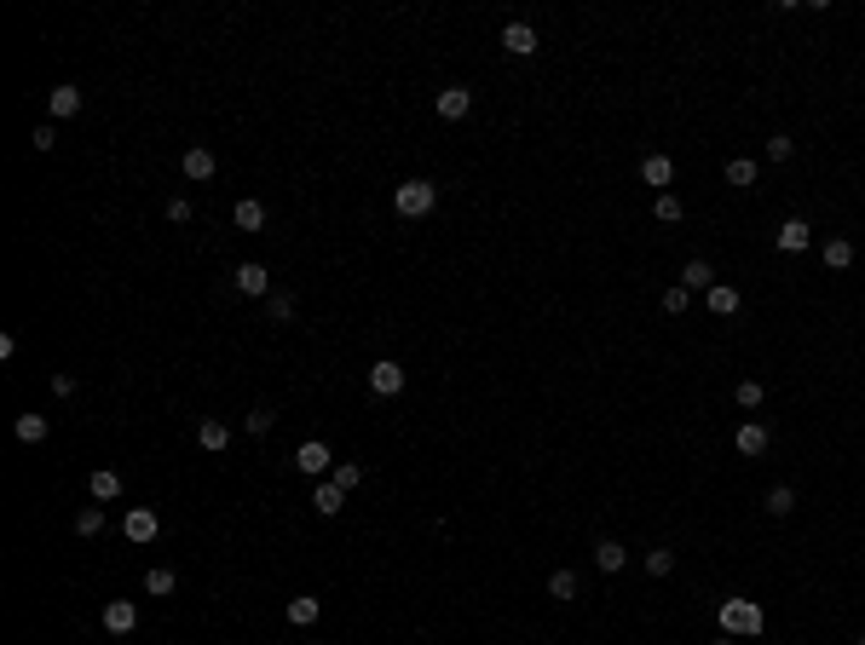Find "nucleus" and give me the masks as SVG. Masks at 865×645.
<instances>
[{"label": "nucleus", "instance_id": "cd10ccee", "mask_svg": "<svg viewBox=\"0 0 865 645\" xmlns=\"http://www.w3.org/2000/svg\"><path fill=\"white\" fill-rule=\"evenodd\" d=\"M762 398H767L762 381H739V386H733V404H739V409H762Z\"/></svg>", "mask_w": 865, "mask_h": 645}, {"label": "nucleus", "instance_id": "ddd939ff", "mask_svg": "<svg viewBox=\"0 0 865 645\" xmlns=\"http://www.w3.org/2000/svg\"><path fill=\"white\" fill-rule=\"evenodd\" d=\"M433 109H438L445 121H461V116L473 109V93H468V87H445V93L433 99Z\"/></svg>", "mask_w": 865, "mask_h": 645}, {"label": "nucleus", "instance_id": "c756f323", "mask_svg": "<svg viewBox=\"0 0 865 645\" xmlns=\"http://www.w3.org/2000/svg\"><path fill=\"white\" fill-rule=\"evenodd\" d=\"M329 479H335V484H340V490H347V496H352V490H358V484H363V467H358V461H340V467H335V472H329Z\"/></svg>", "mask_w": 865, "mask_h": 645}, {"label": "nucleus", "instance_id": "0eeeda50", "mask_svg": "<svg viewBox=\"0 0 865 645\" xmlns=\"http://www.w3.org/2000/svg\"><path fill=\"white\" fill-rule=\"evenodd\" d=\"M767 444H773V432H767L762 421H745V427L733 432V449H739V456H767Z\"/></svg>", "mask_w": 865, "mask_h": 645}, {"label": "nucleus", "instance_id": "393cba45", "mask_svg": "<svg viewBox=\"0 0 865 645\" xmlns=\"http://www.w3.org/2000/svg\"><path fill=\"white\" fill-rule=\"evenodd\" d=\"M727 185L750 190V185H756V162H750V156H733V162H727Z\"/></svg>", "mask_w": 865, "mask_h": 645}, {"label": "nucleus", "instance_id": "a211bd4d", "mask_svg": "<svg viewBox=\"0 0 865 645\" xmlns=\"http://www.w3.org/2000/svg\"><path fill=\"white\" fill-rule=\"evenodd\" d=\"M820 260L831 265V271H848V265H854V242H848V237H825Z\"/></svg>", "mask_w": 865, "mask_h": 645}, {"label": "nucleus", "instance_id": "b1692460", "mask_svg": "<svg viewBox=\"0 0 865 645\" xmlns=\"http://www.w3.org/2000/svg\"><path fill=\"white\" fill-rule=\"evenodd\" d=\"M577 588H583V582H577V570H554V576H548V600H559V605H571V600H577Z\"/></svg>", "mask_w": 865, "mask_h": 645}, {"label": "nucleus", "instance_id": "f257e3e1", "mask_svg": "<svg viewBox=\"0 0 865 645\" xmlns=\"http://www.w3.org/2000/svg\"><path fill=\"white\" fill-rule=\"evenodd\" d=\"M433 202H438V185H433V179H404V185L393 190L398 219H428V214H433Z\"/></svg>", "mask_w": 865, "mask_h": 645}, {"label": "nucleus", "instance_id": "f704fd0d", "mask_svg": "<svg viewBox=\"0 0 865 645\" xmlns=\"http://www.w3.org/2000/svg\"><path fill=\"white\" fill-rule=\"evenodd\" d=\"M687 306H692V294H687V288H669V294H664V311H669V318H687Z\"/></svg>", "mask_w": 865, "mask_h": 645}, {"label": "nucleus", "instance_id": "e433bc0d", "mask_svg": "<svg viewBox=\"0 0 865 645\" xmlns=\"http://www.w3.org/2000/svg\"><path fill=\"white\" fill-rule=\"evenodd\" d=\"M767 156H773V162H790V156H796V139H785V133H773V139H767Z\"/></svg>", "mask_w": 865, "mask_h": 645}, {"label": "nucleus", "instance_id": "2f4dec72", "mask_svg": "<svg viewBox=\"0 0 865 645\" xmlns=\"http://www.w3.org/2000/svg\"><path fill=\"white\" fill-rule=\"evenodd\" d=\"M242 427H249L254 438H265V432L277 427V409H265V404H260V409H249V421H242Z\"/></svg>", "mask_w": 865, "mask_h": 645}, {"label": "nucleus", "instance_id": "a19ab883", "mask_svg": "<svg viewBox=\"0 0 865 645\" xmlns=\"http://www.w3.org/2000/svg\"><path fill=\"white\" fill-rule=\"evenodd\" d=\"M715 645H733V634H722V640H715Z\"/></svg>", "mask_w": 865, "mask_h": 645}, {"label": "nucleus", "instance_id": "bb28decb", "mask_svg": "<svg viewBox=\"0 0 865 645\" xmlns=\"http://www.w3.org/2000/svg\"><path fill=\"white\" fill-rule=\"evenodd\" d=\"M237 225L242 230H265V202H254V197L237 202Z\"/></svg>", "mask_w": 865, "mask_h": 645}, {"label": "nucleus", "instance_id": "9d476101", "mask_svg": "<svg viewBox=\"0 0 865 645\" xmlns=\"http://www.w3.org/2000/svg\"><path fill=\"white\" fill-rule=\"evenodd\" d=\"M537 29H531V23H508V29H502V52H514V58H531V52H537Z\"/></svg>", "mask_w": 865, "mask_h": 645}, {"label": "nucleus", "instance_id": "f03ea898", "mask_svg": "<svg viewBox=\"0 0 865 645\" xmlns=\"http://www.w3.org/2000/svg\"><path fill=\"white\" fill-rule=\"evenodd\" d=\"M715 623H722V634H762L767 617H762V605H756V600H722Z\"/></svg>", "mask_w": 865, "mask_h": 645}, {"label": "nucleus", "instance_id": "1a4fd4ad", "mask_svg": "<svg viewBox=\"0 0 865 645\" xmlns=\"http://www.w3.org/2000/svg\"><path fill=\"white\" fill-rule=\"evenodd\" d=\"M104 628H110V634H133V628H139V605H133V600H110L104 605Z\"/></svg>", "mask_w": 865, "mask_h": 645}, {"label": "nucleus", "instance_id": "4c0bfd02", "mask_svg": "<svg viewBox=\"0 0 865 645\" xmlns=\"http://www.w3.org/2000/svg\"><path fill=\"white\" fill-rule=\"evenodd\" d=\"M167 219H174V225H191V219H197V208H191V197H174V202H167Z\"/></svg>", "mask_w": 865, "mask_h": 645}, {"label": "nucleus", "instance_id": "473e14b6", "mask_svg": "<svg viewBox=\"0 0 865 645\" xmlns=\"http://www.w3.org/2000/svg\"><path fill=\"white\" fill-rule=\"evenodd\" d=\"M265 311H272V323H289V318H295V294H283V288H277V294L265 300Z\"/></svg>", "mask_w": 865, "mask_h": 645}, {"label": "nucleus", "instance_id": "2eb2a0df", "mask_svg": "<svg viewBox=\"0 0 865 645\" xmlns=\"http://www.w3.org/2000/svg\"><path fill=\"white\" fill-rule=\"evenodd\" d=\"M681 288H687V294H692V288L710 294V288H715V265L710 260H687V265H681Z\"/></svg>", "mask_w": 865, "mask_h": 645}, {"label": "nucleus", "instance_id": "ea45409f", "mask_svg": "<svg viewBox=\"0 0 865 645\" xmlns=\"http://www.w3.org/2000/svg\"><path fill=\"white\" fill-rule=\"evenodd\" d=\"M58 144V127H35V150H53Z\"/></svg>", "mask_w": 865, "mask_h": 645}, {"label": "nucleus", "instance_id": "6e6552de", "mask_svg": "<svg viewBox=\"0 0 865 645\" xmlns=\"http://www.w3.org/2000/svg\"><path fill=\"white\" fill-rule=\"evenodd\" d=\"M779 248H785V254H808L813 248V225H808V219H785V225H779Z\"/></svg>", "mask_w": 865, "mask_h": 645}, {"label": "nucleus", "instance_id": "39448f33", "mask_svg": "<svg viewBox=\"0 0 865 645\" xmlns=\"http://www.w3.org/2000/svg\"><path fill=\"white\" fill-rule=\"evenodd\" d=\"M156 530H162V519H156L151 513V507H127V519H121V536H127V542H156Z\"/></svg>", "mask_w": 865, "mask_h": 645}, {"label": "nucleus", "instance_id": "72a5a7b5", "mask_svg": "<svg viewBox=\"0 0 865 645\" xmlns=\"http://www.w3.org/2000/svg\"><path fill=\"white\" fill-rule=\"evenodd\" d=\"M647 570H652V576H669V570H675V547H652V553H647Z\"/></svg>", "mask_w": 865, "mask_h": 645}, {"label": "nucleus", "instance_id": "4468645a", "mask_svg": "<svg viewBox=\"0 0 865 645\" xmlns=\"http://www.w3.org/2000/svg\"><path fill=\"white\" fill-rule=\"evenodd\" d=\"M46 109H53L58 121L81 116V87H69V81H64V87H53V93H46Z\"/></svg>", "mask_w": 865, "mask_h": 645}, {"label": "nucleus", "instance_id": "6ab92c4d", "mask_svg": "<svg viewBox=\"0 0 865 645\" xmlns=\"http://www.w3.org/2000/svg\"><path fill=\"white\" fill-rule=\"evenodd\" d=\"M197 444L208 449V456H225V444H231V427H225V421H202V427H197Z\"/></svg>", "mask_w": 865, "mask_h": 645}, {"label": "nucleus", "instance_id": "20e7f679", "mask_svg": "<svg viewBox=\"0 0 865 645\" xmlns=\"http://www.w3.org/2000/svg\"><path fill=\"white\" fill-rule=\"evenodd\" d=\"M370 386H375L381 398H398V392H404V363H398V358L370 363Z\"/></svg>", "mask_w": 865, "mask_h": 645}, {"label": "nucleus", "instance_id": "c85d7f7f", "mask_svg": "<svg viewBox=\"0 0 865 645\" xmlns=\"http://www.w3.org/2000/svg\"><path fill=\"white\" fill-rule=\"evenodd\" d=\"M144 593H156V600H162V593H174V570H167V565L144 570Z\"/></svg>", "mask_w": 865, "mask_h": 645}, {"label": "nucleus", "instance_id": "9b49d317", "mask_svg": "<svg viewBox=\"0 0 865 645\" xmlns=\"http://www.w3.org/2000/svg\"><path fill=\"white\" fill-rule=\"evenodd\" d=\"M312 507H318L323 519H335L340 507H347V490H340L335 479H318V484H312Z\"/></svg>", "mask_w": 865, "mask_h": 645}, {"label": "nucleus", "instance_id": "7ed1b4c3", "mask_svg": "<svg viewBox=\"0 0 865 645\" xmlns=\"http://www.w3.org/2000/svg\"><path fill=\"white\" fill-rule=\"evenodd\" d=\"M295 467L306 472V479H323V472H335V456H329L323 438H306V444L295 449Z\"/></svg>", "mask_w": 865, "mask_h": 645}, {"label": "nucleus", "instance_id": "aec40b11", "mask_svg": "<svg viewBox=\"0 0 865 645\" xmlns=\"http://www.w3.org/2000/svg\"><path fill=\"white\" fill-rule=\"evenodd\" d=\"M594 565H600L606 576H617V570L629 565V547L624 542H600V547H594Z\"/></svg>", "mask_w": 865, "mask_h": 645}, {"label": "nucleus", "instance_id": "412c9836", "mask_svg": "<svg viewBox=\"0 0 865 645\" xmlns=\"http://www.w3.org/2000/svg\"><path fill=\"white\" fill-rule=\"evenodd\" d=\"M641 179L657 185V197H664V185L675 179V162H669V156H647V162H641Z\"/></svg>", "mask_w": 865, "mask_h": 645}, {"label": "nucleus", "instance_id": "58836bf2", "mask_svg": "<svg viewBox=\"0 0 865 645\" xmlns=\"http://www.w3.org/2000/svg\"><path fill=\"white\" fill-rule=\"evenodd\" d=\"M53 392L58 398H76V375H53Z\"/></svg>", "mask_w": 865, "mask_h": 645}, {"label": "nucleus", "instance_id": "7c9ffc66", "mask_svg": "<svg viewBox=\"0 0 865 645\" xmlns=\"http://www.w3.org/2000/svg\"><path fill=\"white\" fill-rule=\"evenodd\" d=\"M104 530V507H81L76 513V536H99Z\"/></svg>", "mask_w": 865, "mask_h": 645}, {"label": "nucleus", "instance_id": "a878e982", "mask_svg": "<svg viewBox=\"0 0 865 645\" xmlns=\"http://www.w3.org/2000/svg\"><path fill=\"white\" fill-rule=\"evenodd\" d=\"M767 513H773V519L796 513V490H790V484H773V490H767Z\"/></svg>", "mask_w": 865, "mask_h": 645}, {"label": "nucleus", "instance_id": "f3484780", "mask_svg": "<svg viewBox=\"0 0 865 645\" xmlns=\"http://www.w3.org/2000/svg\"><path fill=\"white\" fill-rule=\"evenodd\" d=\"M179 167H185V179H197V185H202V179H214V173H219L214 150H202V144H197V150H185V162H179Z\"/></svg>", "mask_w": 865, "mask_h": 645}, {"label": "nucleus", "instance_id": "423d86ee", "mask_svg": "<svg viewBox=\"0 0 865 645\" xmlns=\"http://www.w3.org/2000/svg\"><path fill=\"white\" fill-rule=\"evenodd\" d=\"M237 288H242V294H254V300H272V271H265L260 260H242L237 265Z\"/></svg>", "mask_w": 865, "mask_h": 645}, {"label": "nucleus", "instance_id": "dca6fc26", "mask_svg": "<svg viewBox=\"0 0 865 645\" xmlns=\"http://www.w3.org/2000/svg\"><path fill=\"white\" fill-rule=\"evenodd\" d=\"M87 490H93V502H121V472L116 467H99L87 479Z\"/></svg>", "mask_w": 865, "mask_h": 645}, {"label": "nucleus", "instance_id": "4be33fe9", "mask_svg": "<svg viewBox=\"0 0 865 645\" xmlns=\"http://www.w3.org/2000/svg\"><path fill=\"white\" fill-rule=\"evenodd\" d=\"M323 617V600H312V593H300V600H289V623L295 628H312Z\"/></svg>", "mask_w": 865, "mask_h": 645}, {"label": "nucleus", "instance_id": "c9c22d12", "mask_svg": "<svg viewBox=\"0 0 865 645\" xmlns=\"http://www.w3.org/2000/svg\"><path fill=\"white\" fill-rule=\"evenodd\" d=\"M681 214H687V208H681V197H675V190H664V197H657V219H664V225H675Z\"/></svg>", "mask_w": 865, "mask_h": 645}, {"label": "nucleus", "instance_id": "79ce46f5", "mask_svg": "<svg viewBox=\"0 0 865 645\" xmlns=\"http://www.w3.org/2000/svg\"><path fill=\"white\" fill-rule=\"evenodd\" d=\"M860 645H865V634H860Z\"/></svg>", "mask_w": 865, "mask_h": 645}, {"label": "nucleus", "instance_id": "f8f14e48", "mask_svg": "<svg viewBox=\"0 0 865 645\" xmlns=\"http://www.w3.org/2000/svg\"><path fill=\"white\" fill-rule=\"evenodd\" d=\"M704 306H710L715 318H739V306H745V294H739L733 283H715L710 294H704Z\"/></svg>", "mask_w": 865, "mask_h": 645}, {"label": "nucleus", "instance_id": "5701e85b", "mask_svg": "<svg viewBox=\"0 0 865 645\" xmlns=\"http://www.w3.org/2000/svg\"><path fill=\"white\" fill-rule=\"evenodd\" d=\"M12 432H18V444H41V438L53 432V421H46V415H18Z\"/></svg>", "mask_w": 865, "mask_h": 645}]
</instances>
